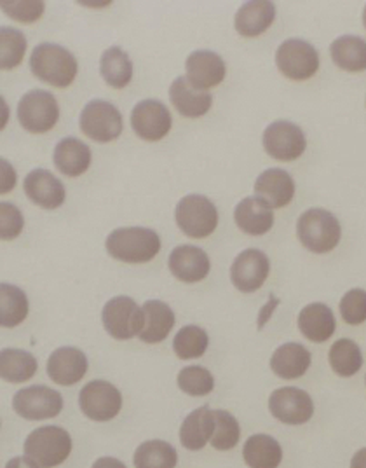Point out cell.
<instances>
[{"label": "cell", "instance_id": "cell-1", "mask_svg": "<svg viewBox=\"0 0 366 468\" xmlns=\"http://www.w3.org/2000/svg\"><path fill=\"white\" fill-rule=\"evenodd\" d=\"M30 69L36 78L55 88H67L78 78V59L58 44H39L32 57Z\"/></svg>", "mask_w": 366, "mask_h": 468}, {"label": "cell", "instance_id": "cell-2", "mask_svg": "<svg viewBox=\"0 0 366 468\" xmlns=\"http://www.w3.org/2000/svg\"><path fill=\"white\" fill-rule=\"evenodd\" d=\"M105 247L117 261L140 264L152 261L159 254L161 238L147 228H119L109 234Z\"/></svg>", "mask_w": 366, "mask_h": 468}, {"label": "cell", "instance_id": "cell-3", "mask_svg": "<svg viewBox=\"0 0 366 468\" xmlns=\"http://www.w3.org/2000/svg\"><path fill=\"white\" fill-rule=\"evenodd\" d=\"M23 451L37 468L58 467L72 452V437L61 427H40L26 437Z\"/></svg>", "mask_w": 366, "mask_h": 468}, {"label": "cell", "instance_id": "cell-4", "mask_svg": "<svg viewBox=\"0 0 366 468\" xmlns=\"http://www.w3.org/2000/svg\"><path fill=\"white\" fill-rule=\"evenodd\" d=\"M297 236L310 252L328 254L339 245L342 229L335 215L323 208H310L300 215L297 222Z\"/></svg>", "mask_w": 366, "mask_h": 468}, {"label": "cell", "instance_id": "cell-5", "mask_svg": "<svg viewBox=\"0 0 366 468\" xmlns=\"http://www.w3.org/2000/svg\"><path fill=\"white\" fill-rule=\"evenodd\" d=\"M174 220L182 233L201 239L208 238L216 229L218 212L206 196L189 195L178 201Z\"/></svg>", "mask_w": 366, "mask_h": 468}, {"label": "cell", "instance_id": "cell-6", "mask_svg": "<svg viewBox=\"0 0 366 468\" xmlns=\"http://www.w3.org/2000/svg\"><path fill=\"white\" fill-rule=\"evenodd\" d=\"M103 327L114 339H131L140 335L145 325L143 310L128 295H119L110 299L101 313Z\"/></svg>", "mask_w": 366, "mask_h": 468}, {"label": "cell", "instance_id": "cell-7", "mask_svg": "<svg viewBox=\"0 0 366 468\" xmlns=\"http://www.w3.org/2000/svg\"><path fill=\"white\" fill-rule=\"evenodd\" d=\"M18 119L26 132L46 133L58 122V101L49 91L32 90L21 97Z\"/></svg>", "mask_w": 366, "mask_h": 468}, {"label": "cell", "instance_id": "cell-8", "mask_svg": "<svg viewBox=\"0 0 366 468\" xmlns=\"http://www.w3.org/2000/svg\"><path fill=\"white\" fill-rule=\"evenodd\" d=\"M80 132L86 137L107 144L122 133V116L116 107L105 100L89 101L80 114Z\"/></svg>", "mask_w": 366, "mask_h": 468}, {"label": "cell", "instance_id": "cell-9", "mask_svg": "<svg viewBox=\"0 0 366 468\" xmlns=\"http://www.w3.org/2000/svg\"><path fill=\"white\" fill-rule=\"evenodd\" d=\"M276 65L285 78L306 80L319 69V55L306 40H285L276 53Z\"/></svg>", "mask_w": 366, "mask_h": 468}, {"label": "cell", "instance_id": "cell-10", "mask_svg": "<svg viewBox=\"0 0 366 468\" xmlns=\"http://www.w3.org/2000/svg\"><path fill=\"white\" fill-rule=\"evenodd\" d=\"M80 410L93 421H110L122 408L120 391L109 381H91L78 393Z\"/></svg>", "mask_w": 366, "mask_h": 468}, {"label": "cell", "instance_id": "cell-11", "mask_svg": "<svg viewBox=\"0 0 366 468\" xmlns=\"http://www.w3.org/2000/svg\"><path fill=\"white\" fill-rule=\"evenodd\" d=\"M262 142L266 153L277 161H295L308 147L304 132L289 121H276L269 124Z\"/></svg>", "mask_w": 366, "mask_h": 468}, {"label": "cell", "instance_id": "cell-12", "mask_svg": "<svg viewBox=\"0 0 366 468\" xmlns=\"http://www.w3.org/2000/svg\"><path fill=\"white\" fill-rule=\"evenodd\" d=\"M13 408L21 418L39 421L57 418L63 410V399L58 391L47 387H28L13 397Z\"/></svg>", "mask_w": 366, "mask_h": 468}, {"label": "cell", "instance_id": "cell-13", "mask_svg": "<svg viewBox=\"0 0 366 468\" xmlns=\"http://www.w3.org/2000/svg\"><path fill=\"white\" fill-rule=\"evenodd\" d=\"M173 119L168 107L157 100L138 101L131 112V126L138 137L147 142H159L172 130Z\"/></svg>", "mask_w": 366, "mask_h": 468}, {"label": "cell", "instance_id": "cell-14", "mask_svg": "<svg viewBox=\"0 0 366 468\" xmlns=\"http://www.w3.org/2000/svg\"><path fill=\"white\" fill-rule=\"evenodd\" d=\"M269 410L281 423L304 425L314 414V404L308 391L287 387L272 391L269 397Z\"/></svg>", "mask_w": 366, "mask_h": 468}, {"label": "cell", "instance_id": "cell-15", "mask_svg": "<svg viewBox=\"0 0 366 468\" xmlns=\"http://www.w3.org/2000/svg\"><path fill=\"white\" fill-rule=\"evenodd\" d=\"M269 271L270 262L267 255L256 249H248L237 255L232 262V283L241 292H255L264 285Z\"/></svg>", "mask_w": 366, "mask_h": 468}, {"label": "cell", "instance_id": "cell-16", "mask_svg": "<svg viewBox=\"0 0 366 468\" xmlns=\"http://www.w3.org/2000/svg\"><path fill=\"white\" fill-rule=\"evenodd\" d=\"M187 79L197 90H210L225 79V61L208 49H197L185 61Z\"/></svg>", "mask_w": 366, "mask_h": 468}, {"label": "cell", "instance_id": "cell-17", "mask_svg": "<svg viewBox=\"0 0 366 468\" xmlns=\"http://www.w3.org/2000/svg\"><path fill=\"white\" fill-rule=\"evenodd\" d=\"M88 372V358L82 351L63 346L51 353L47 360V376L61 387H72Z\"/></svg>", "mask_w": 366, "mask_h": 468}, {"label": "cell", "instance_id": "cell-18", "mask_svg": "<svg viewBox=\"0 0 366 468\" xmlns=\"http://www.w3.org/2000/svg\"><path fill=\"white\" fill-rule=\"evenodd\" d=\"M208 254L193 245H180L170 254V271L185 283H197L210 273Z\"/></svg>", "mask_w": 366, "mask_h": 468}, {"label": "cell", "instance_id": "cell-19", "mask_svg": "<svg viewBox=\"0 0 366 468\" xmlns=\"http://www.w3.org/2000/svg\"><path fill=\"white\" fill-rule=\"evenodd\" d=\"M255 195L270 208H283L295 196V182L288 172L270 168L256 178Z\"/></svg>", "mask_w": 366, "mask_h": 468}, {"label": "cell", "instance_id": "cell-20", "mask_svg": "<svg viewBox=\"0 0 366 468\" xmlns=\"http://www.w3.org/2000/svg\"><path fill=\"white\" fill-rule=\"evenodd\" d=\"M26 196L42 208L55 210L65 203V187L57 176L47 170H34L23 182Z\"/></svg>", "mask_w": 366, "mask_h": 468}, {"label": "cell", "instance_id": "cell-21", "mask_svg": "<svg viewBox=\"0 0 366 468\" xmlns=\"http://www.w3.org/2000/svg\"><path fill=\"white\" fill-rule=\"evenodd\" d=\"M170 100L174 109L185 117L204 116L212 109V93L204 90H197L191 80L183 76L176 78L170 88Z\"/></svg>", "mask_w": 366, "mask_h": 468}, {"label": "cell", "instance_id": "cell-22", "mask_svg": "<svg viewBox=\"0 0 366 468\" xmlns=\"http://www.w3.org/2000/svg\"><path fill=\"white\" fill-rule=\"evenodd\" d=\"M276 18V7L267 0H253L239 7L235 15V30L243 37L262 36Z\"/></svg>", "mask_w": 366, "mask_h": 468}, {"label": "cell", "instance_id": "cell-23", "mask_svg": "<svg viewBox=\"0 0 366 468\" xmlns=\"http://www.w3.org/2000/svg\"><path fill=\"white\" fill-rule=\"evenodd\" d=\"M235 224L241 231L251 236H262L267 233L274 224V214L272 208L267 207L262 199L255 197H245L234 212Z\"/></svg>", "mask_w": 366, "mask_h": 468}, {"label": "cell", "instance_id": "cell-24", "mask_svg": "<svg viewBox=\"0 0 366 468\" xmlns=\"http://www.w3.org/2000/svg\"><path fill=\"white\" fill-rule=\"evenodd\" d=\"M214 433V410L208 406L193 410L180 427L182 446L189 451H199L212 441Z\"/></svg>", "mask_w": 366, "mask_h": 468}, {"label": "cell", "instance_id": "cell-25", "mask_svg": "<svg viewBox=\"0 0 366 468\" xmlns=\"http://www.w3.org/2000/svg\"><path fill=\"white\" fill-rule=\"evenodd\" d=\"M310 367V353L298 343H287L274 351L270 369L281 379H298Z\"/></svg>", "mask_w": 366, "mask_h": 468}, {"label": "cell", "instance_id": "cell-26", "mask_svg": "<svg viewBox=\"0 0 366 468\" xmlns=\"http://www.w3.org/2000/svg\"><path fill=\"white\" fill-rule=\"evenodd\" d=\"M143 314H145V325L143 331L140 332L141 343L155 345L168 337L174 325V313L166 303L162 301H147L143 304Z\"/></svg>", "mask_w": 366, "mask_h": 468}, {"label": "cell", "instance_id": "cell-27", "mask_svg": "<svg viewBox=\"0 0 366 468\" xmlns=\"http://www.w3.org/2000/svg\"><path fill=\"white\" fill-rule=\"evenodd\" d=\"M333 312L323 303H312L298 314V329L312 343H325L335 332Z\"/></svg>", "mask_w": 366, "mask_h": 468}, {"label": "cell", "instance_id": "cell-28", "mask_svg": "<svg viewBox=\"0 0 366 468\" xmlns=\"http://www.w3.org/2000/svg\"><path fill=\"white\" fill-rule=\"evenodd\" d=\"M53 159L63 176H82L91 165V149L78 138H63L55 149Z\"/></svg>", "mask_w": 366, "mask_h": 468}, {"label": "cell", "instance_id": "cell-29", "mask_svg": "<svg viewBox=\"0 0 366 468\" xmlns=\"http://www.w3.org/2000/svg\"><path fill=\"white\" fill-rule=\"evenodd\" d=\"M243 458L250 468H277L283 460V449L274 437L258 433L246 441Z\"/></svg>", "mask_w": 366, "mask_h": 468}, {"label": "cell", "instance_id": "cell-30", "mask_svg": "<svg viewBox=\"0 0 366 468\" xmlns=\"http://www.w3.org/2000/svg\"><path fill=\"white\" fill-rule=\"evenodd\" d=\"M329 53L333 63L346 72L366 70V40L358 36H342L333 40Z\"/></svg>", "mask_w": 366, "mask_h": 468}, {"label": "cell", "instance_id": "cell-31", "mask_svg": "<svg viewBox=\"0 0 366 468\" xmlns=\"http://www.w3.org/2000/svg\"><path fill=\"white\" fill-rule=\"evenodd\" d=\"M99 72H101V78L105 79V82L110 88L122 90L131 82L133 63L120 48L114 46V48L105 49V53L101 55Z\"/></svg>", "mask_w": 366, "mask_h": 468}, {"label": "cell", "instance_id": "cell-32", "mask_svg": "<svg viewBox=\"0 0 366 468\" xmlns=\"http://www.w3.org/2000/svg\"><path fill=\"white\" fill-rule=\"evenodd\" d=\"M37 372V360L32 353L23 350L0 351V376L7 383H25Z\"/></svg>", "mask_w": 366, "mask_h": 468}, {"label": "cell", "instance_id": "cell-33", "mask_svg": "<svg viewBox=\"0 0 366 468\" xmlns=\"http://www.w3.org/2000/svg\"><path fill=\"white\" fill-rule=\"evenodd\" d=\"M28 314V299L25 292L15 287L2 283L0 285V324L5 329L20 325Z\"/></svg>", "mask_w": 366, "mask_h": 468}, {"label": "cell", "instance_id": "cell-34", "mask_svg": "<svg viewBox=\"0 0 366 468\" xmlns=\"http://www.w3.org/2000/svg\"><path fill=\"white\" fill-rule=\"evenodd\" d=\"M329 366L335 374L342 378H350L361 369L363 355L360 346L350 339H339L329 348Z\"/></svg>", "mask_w": 366, "mask_h": 468}, {"label": "cell", "instance_id": "cell-35", "mask_svg": "<svg viewBox=\"0 0 366 468\" xmlns=\"http://www.w3.org/2000/svg\"><path fill=\"white\" fill-rule=\"evenodd\" d=\"M176 462V451L164 441H147L136 449V468H174Z\"/></svg>", "mask_w": 366, "mask_h": 468}, {"label": "cell", "instance_id": "cell-36", "mask_svg": "<svg viewBox=\"0 0 366 468\" xmlns=\"http://www.w3.org/2000/svg\"><path fill=\"white\" fill-rule=\"evenodd\" d=\"M208 334L197 325H185L176 332L173 341V350L180 360L199 358L208 350Z\"/></svg>", "mask_w": 366, "mask_h": 468}, {"label": "cell", "instance_id": "cell-37", "mask_svg": "<svg viewBox=\"0 0 366 468\" xmlns=\"http://www.w3.org/2000/svg\"><path fill=\"white\" fill-rule=\"evenodd\" d=\"M26 49V39L16 28L4 27L0 30V67L4 70H11L18 67Z\"/></svg>", "mask_w": 366, "mask_h": 468}, {"label": "cell", "instance_id": "cell-38", "mask_svg": "<svg viewBox=\"0 0 366 468\" xmlns=\"http://www.w3.org/2000/svg\"><path fill=\"white\" fill-rule=\"evenodd\" d=\"M241 437V429L237 420L227 410H214V433L212 446L218 451H229L235 448Z\"/></svg>", "mask_w": 366, "mask_h": 468}, {"label": "cell", "instance_id": "cell-39", "mask_svg": "<svg viewBox=\"0 0 366 468\" xmlns=\"http://www.w3.org/2000/svg\"><path fill=\"white\" fill-rule=\"evenodd\" d=\"M178 387L180 390L193 397H203L212 393L214 388V379L212 372L199 366H191L178 372Z\"/></svg>", "mask_w": 366, "mask_h": 468}, {"label": "cell", "instance_id": "cell-40", "mask_svg": "<svg viewBox=\"0 0 366 468\" xmlns=\"http://www.w3.org/2000/svg\"><path fill=\"white\" fill-rule=\"evenodd\" d=\"M340 314L349 325L363 324L366 320V291H349L340 301Z\"/></svg>", "mask_w": 366, "mask_h": 468}, {"label": "cell", "instance_id": "cell-41", "mask_svg": "<svg viewBox=\"0 0 366 468\" xmlns=\"http://www.w3.org/2000/svg\"><path fill=\"white\" fill-rule=\"evenodd\" d=\"M2 9L7 16L13 20L21 21V23H34L39 20L44 13V2H36V0H23V2H15V0H4Z\"/></svg>", "mask_w": 366, "mask_h": 468}, {"label": "cell", "instance_id": "cell-42", "mask_svg": "<svg viewBox=\"0 0 366 468\" xmlns=\"http://www.w3.org/2000/svg\"><path fill=\"white\" fill-rule=\"evenodd\" d=\"M23 215L13 203L0 205V236L4 241L15 239L23 231Z\"/></svg>", "mask_w": 366, "mask_h": 468}, {"label": "cell", "instance_id": "cell-43", "mask_svg": "<svg viewBox=\"0 0 366 468\" xmlns=\"http://www.w3.org/2000/svg\"><path fill=\"white\" fill-rule=\"evenodd\" d=\"M93 468H126V465H124L122 462L116 460V458L105 456V458H99V460H97Z\"/></svg>", "mask_w": 366, "mask_h": 468}, {"label": "cell", "instance_id": "cell-44", "mask_svg": "<svg viewBox=\"0 0 366 468\" xmlns=\"http://www.w3.org/2000/svg\"><path fill=\"white\" fill-rule=\"evenodd\" d=\"M350 468H366V448L360 449V451L352 456Z\"/></svg>", "mask_w": 366, "mask_h": 468}, {"label": "cell", "instance_id": "cell-45", "mask_svg": "<svg viewBox=\"0 0 366 468\" xmlns=\"http://www.w3.org/2000/svg\"><path fill=\"white\" fill-rule=\"evenodd\" d=\"M5 468H37L28 458H13L7 462Z\"/></svg>", "mask_w": 366, "mask_h": 468}, {"label": "cell", "instance_id": "cell-46", "mask_svg": "<svg viewBox=\"0 0 366 468\" xmlns=\"http://www.w3.org/2000/svg\"><path fill=\"white\" fill-rule=\"evenodd\" d=\"M363 23H365V28H366V7H365V11H363Z\"/></svg>", "mask_w": 366, "mask_h": 468}]
</instances>
